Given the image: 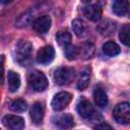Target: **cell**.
<instances>
[{"instance_id": "6", "label": "cell", "mask_w": 130, "mask_h": 130, "mask_svg": "<svg viewBox=\"0 0 130 130\" xmlns=\"http://www.w3.org/2000/svg\"><path fill=\"white\" fill-rule=\"evenodd\" d=\"M51 23H52V20L49 15H42L32 22V27L37 32L44 35L48 32V30L50 29Z\"/></svg>"}, {"instance_id": "2", "label": "cell", "mask_w": 130, "mask_h": 130, "mask_svg": "<svg viewBox=\"0 0 130 130\" xmlns=\"http://www.w3.org/2000/svg\"><path fill=\"white\" fill-rule=\"evenodd\" d=\"M28 83L36 91H44L48 87V79L45 74L38 70H32L28 73Z\"/></svg>"}, {"instance_id": "27", "label": "cell", "mask_w": 130, "mask_h": 130, "mask_svg": "<svg viewBox=\"0 0 130 130\" xmlns=\"http://www.w3.org/2000/svg\"><path fill=\"white\" fill-rule=\"evenodd\" d=\"M81 1H82L83 3H89V2L91 1V0H81Z\"/></svg>"}, {"instance_id": "12", "label": "cell", "mask_w": 130, "mask_h": 130, "mask_svg": "<svg viewBox=\"0 0 130 130\" xmlns=\"http://www.w3.org/2000/svg\"><path fill=\"white\" fill-rule=\"evenodd\" d=\"M129 1L128 0H115L113 3V12L118 16H124L128 13Z\"/></svg>"}, {"instance_id": "5", "label": "cell", "mask_w": 130, "mask_h": 130, "mask_svg": "<svg viewBox=\"0 0 130 130\" xmlns=\"http://www.w3.org/2000/svg\"><path fill=\"white\" fill-rule=\"evenodd\" d=\"M72 95L67 92V91H61L58 92L57 94L54 95L53 100H52V108L55 111H61L63 109H65L68 104L71 102Z\"/></svg>"}, {"instance_id": "26", "label": "cell", "mask_w": 130, "mask_h": 130, "mask_svg": "<svg viewBox=\"0 0 130 130\" xmlns=\"http://www.w3.org/2000/svg\"><path fill=\"white\" fill-rule=\"evenodd\" d=\"M12 0H0V3L1 4H8V3H10Z\"/></svg>"}, {"instance_id": "16", "label": "cell", "mask_w": 130, "mask_h": 130, "mask_svg": "<svg viewBox=\"0 0 130 130\" xmlns=\"http://www.w3.org/2000/svg\"><path fill=\"white\" fill-rule=\"evenodd\" d=\"M7 79H8V87L11 92L16 91L19 86H20V77L19 74L14 72V71H8L7 74Z\"/></svg>"}, {"instance_id": "25", "label": "cell", "mask_w": 130, "mask_h": 130, "mask_svg": "<svg viewBox=\"0 0 130 130\" xmlns=\"http://www.w3.org/2000/svg\"><path fill=\"white\" fill-rule=\"evenodd\" d=\"M107 128L108 129H112L111 126H109L108 124H105V123H101V124L95 126V129H107Z\"/></svg>"}, {"instance_id": "11", "label": "cell", "mask_w": 130, "mask_h": 130, "mask_svg": "<svg viewBox=\"0 0 130 130\" xmlns=\"http://www.w3.org/2000/svg\"><path fill=\"white\" fill-rule=\"evenodd\" d=\"M45 115V109L42 103H35L30 109V118L35 124H41Z\"/></svg>"}, {"instance_id": "7", "label": "cell", "mask_w": 130, "mask_h": 130, "mask_svg": "<svg viewBox=\"0 0 130 130\" xmlns=\"http://www.w3.org/2000/svg\"><path fill=\"white\" fill-rule=\"evenodd\" d=\"M2 122L5 127L12 130H20L24 128V120L15 115H7L2 119Z\"/></svg>"}, {"instance_id": "18", "label": "cell", "mask_w": 130, "mask_h": 130, "mask_svg": "<svg viewBox=\"0 0 130 130\" xmlns=\"http://www.w3.org/2000/svg\"><path fill=\"white\" fill-rule=\"evenodd\" d=\"M103 52L107 56H116L121 52V49L116 43L107 42L103 45Z\"/></svg>"}, {"instance_id": "14", "label": "cell", "mask_w": 130, "mask_h": 130, "mask_svg": "<svg viewBox=\"0 0 130 130\" xmlns=\"http://www.w3.org/2000/svg\"><path fill=\"white\" fill-rule=\"evenodd\" d=\"M55 123L59 128L70 129L74 125V119H73L72 115H70V114H63L57 118Z\"/></svg>"}, {"instance_id": "8", "label": "cell", "mask_w": 130, "mask_h": 130, "mask_svg": "<svg viewBox=\"0 0 130 130\" xmlns=\"http://www.w3.org/2000/svg\"><path fill=\"white\" fill-rule=\"evenodd\" d=\"M55 57V51L51 46L43 47L37 54V62L40 64H49Z\"/></svg>"}, {"instance_id": "15", "label": "cell", "mask_w": 130, "mask_h": 130, "mask_svg": "<svg viewBox=\"0 0 130 130\" xmlns=\"http://www.w3.org/2000/svg\"><path fill=\"white\" fill-rule=\"evenodd\" d=\"M72 29L74 34L79 38L85 37L87 35V25L81 19H74L72 21Z\"/></svg>"}, {"instance_id": "1", "label": "cell", "mask_w": 130, "mask_h": 130, "mask_svg": "<svg viewBox=\"0 0 130 130\" xmlns=\"http://www.w3.org/2000/svg\"><path fill=\"white\" fill-rule=\"evenodd\" d=\"M31 53H32V46L29 42L21 40L16 44L14 56H15V60L21 66H24L29 62Z\"/></svg>"}, {"instance_id": "13", "label": "cell", "mask_w": 130, "mask_h": 130, "mask_svg": "<svg viewBox=\"0 0 130 130\" xmlns=\"http://www.w3.org/2000/svg\"><path fill=\"white\" fill-rule=\"evenodd\" d=\"M93 100L99 108H106L108 105V95L101 87H95L93 91Z\"/></svg>"}, {"instance_id": "9", "label": "cell", "mask_w": 130, "mask_h": 130, "mask_svg": "<svg viewBox=\"0 0 130 130\" xmlns=\"http://www.w3.org/2000/svg\"><path fill=\"white\" fill-rule=\"evenodd\" d=\"M76 109H77V112H78L79 116L82 117V118H85V119L90 118L94 114V110H93V107H92L91 103L88 100L84 99V98H82L78 102Z\"/></svg>"}, {"instance_id": "17", "label": "cell", "mask_w": 130, "mask_h": 130, "mask_svg": "<svg viewBox=\"0 0 130 130\" xmlns=\"http://www.w3.org/2000/svg\"><path fill=\"white\" fill-rule=\"evenodd\" d=\"M96 28L100 31V34H102L104 36H110L115 31L116 23L111 20H106V21H103L102 23H100L99 27H96Z\"/></svg>"}, {"instance_id": "4", "label": "cell", "mask_w": 130, "mask_h": 130, "mask_svg": "<svg viewBox=\"0 0 130 130\" xmlns=\"http://www.w3.org/2000/svg\"><path fill=\"white\" fill-rule=\"evenodd\" d=\"M113 117L119 124L127 125L130 122V105L129 103L118 104L113 110Z\"/></svg>"}, {"instance_id": "20", "label": "cell", "mask_w": 130, "mask_h": 130, "mask_svg": "<svg viewBox=\"0 0 130 130\" xmlns=\"http://www.w3.org/2000/svg\"><path fill=\"white\" fill-rule=\"evenodd\" d=\"M27 109L26 102L22 99H17L11 102L10 104V110H12L15 113H22Z\"/></svg>"}, {"instance_id": "24", "label": "cell", "mask_w": 130, "mask_h": 130, "mask_svg": "<svg viewBox=\"0 0 130 130\" xmlns=\"http://www.w3.org/2000/svg\"><path fill=\"white\" fill-rule=\"evenodd\" d=\"M4 82V56H0V83Z\"/></svg>"}, {"instance_id": "22", "label": "cell", "mask_w": 130, "mask_h": 130, "mask_svg": "<svg viewBox=\"0 0 130 130\" xmlns=\"http://www.w3.org/2000/svg\"><path fill=\"white\" fill-rule=\"evenodd\" d=\"M64 54L68 60H74L79 55V49L73 45H67L64 47Z\"/></svg>"}, {"instance_id": "10", "label": "cell", "mask_w": 130, "mask_h": 130, "mask_svg": "<svg viewBox=\"0 0 130 130\" xmlns=\"http://www.w3.org/2000/svg\"><path fill=\"white\" fill-rule=\"evenodd\" d=\"M84 15L91 21H98L102 16V7L100 4H90L84 8Z\"/></svg>"}, {"instance_id": "23", "label": "cell", "mask_w": 130, "mask_h": 130, "mask_svg": "<svg viewBox=\"0 0 130 130\" xmlns=\"http://www.w3.org/2000/svg\"><path fill=\"white\" fill-rule=\"evenodd\" d=\"M129 32H130V25L125 24L124 26H122L119 34V38L125 46H129Z\"/></svg>"}, {"instance_id": "21", "label": "cell", "mask_w": 130, "mask_h": 130, "mask_svg": "<svg viewBox=\"0 0 130 130\" xmlns=\"http://www.w3.org/2000/svg\"><path fill=\"white\" fill-rule=\"evenodd\" d=\"M89 79H90L89 72L87 70L82 71L80 76H79V79L77 81V88L79 90H84L89 84Z\"/></svg>"}, {"instance_id": "19", "label": "cell", "mask_w": 130, "mask_h": 130, "mask_svg": "<svg viewBox=\"0 0 130 130\" xmlns=\"http://www.w3.org/2000/svg\"><path fill=\"white\" fill-rule=\"evenodd\" d=\"M56 41L60 46L65 47L71 43V34L67 30H60L56 35Z\"/></svg>"}, {"instance_id": "3", "label": "cell", "mask_w": 130, "mask_h": 130, "mask_svg": "<svg viewBox=\"0 0 130 130\" xmlns=\"http://www.w3.org/2000/svg\"><path fill=\"white\" fill-rule=\"evenodd\" d=\"M74 69L70 67H59L54 72V80L59 85H67L74 79Z\"/></svg>"}]
</instances>
